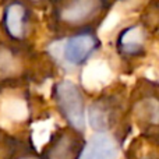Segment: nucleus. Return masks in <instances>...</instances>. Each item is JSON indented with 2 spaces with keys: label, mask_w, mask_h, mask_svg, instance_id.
<instances>
[{
  "label": "nucleus",
  "mask_w": 159,
  "mask_h": 159,
  "mask_svg": "<svg viewBox=\"0 0 159 159\" xmlns=\"http://www.w3.org/2000/svg\"><path fill=\"white\" fill-rule=\"evenodd\" d=\"M106 7V0H66L57 10V21L73 28L91 30L85 27L98 20Z\"/></svg>",
  "instance_id": "f03ea898"
},
{
  "label": "nucleus",
  "mask_w": 159,
  "mask_h": 159,
  "mask_svg": "<svg viewBox=\"0 0 159 159\" xmlns=\"http://www.w3.org/2000/svg\"><path fill=\"white\" fill-rule=\"evenodd\" d=\"M2 24L11 41L21 42L31 24V11L22 0H11L3 10Z\"/></svg>",
  "instance_id": "20e7f679"
},
{
  "label": "nucleus",
  "mask_w": 159,
  "mask_h": 159,
  "mask_svg": "<svg viewBox=\"0 0 159 159\" xmlns=\"http://www.w3.org/2000/svg\"><path fill=\"white\" fill-rule=\"evenodd\" d=\"M77 131L61 133L48 145L43 159H78L84 143L78 140Z\"/></svg>",
  "instance_id": "423d86ee"
},
{
  "label": "nucleus",
  "mask_w": 159,
  "mask_h": 159,
  "mask_svg": "<svg viewBox=\"0 0 159 159\" xmlns=\"http://www.w3.org/2000/svg\"><path fill=\"white\" fill-rule=\"evenodd\" d=\"M119 147L106 131H96L84 143L78 159H117Z\"/></svg>",
  "instance_id": "39448f33"
},
{
  "label": "nucleus",
  "mask_w": 159,
  "mask_h": 159,
  "mask_svg": "<svg viewBox=\"0 0 159 159\" xmlns=\"http://www.w3.org/2000/svg\"><path fill=\"white\" fill-rule=\"evenodd\" d=\"M141 113L144 117L148 119L149 123L158 124L159 123V99L148 98L141 102Z\"/></svg>",
  "instance_id": "1a4fd4ad"
},
{
  "label": "nucleus",
  "mask_w": 159,
  "mask_h": 159,
  "mask_svg": "<svg viewBox=\"0 0 159 159\" xmlns=\"http://www.w3.org/2000/svg\"><path fill=\"white\" fill-rule=\"evenodd\" d=\"M145 34L140 25H131L121 31L117 38V50L124 57H135L144 53Z\"/></svg>",
  "instance_id": "0eeeda50"
},
{
  "label": "nucleus",
  "mask_w": 159,
  "mask_h": 159,
  "mask_svg": "<svg viewBox=\"0 0 159 159\" xmlns=\"http://www.w3.org/2000/svg\"><path fill=\"white\" fill-rule=\"evenodd\" d=\"M99 48V39L92 30L77 31L64 41L61 57L70 66H82Z\"/></svg>",
  "instance_id": "7ed1b4c3"
},
{
  "label": "nucleus",
  "mask_w": 159,
  "mask_h": 159,
  "mask_svg": "<svg viewBox=\"0 0 159 159\" xmlns=\"http://www.w3.org/2000/svg\"><path fill=\"white\" fill-rule=\"evenodd\" d=\"M14 159H43V158H41L39 155L34 154L31 151H27V152H22V154H18Z\"/></svg>",
  "instance_id": "9d476101"
},
{
  "label": "nucleus",
  "mask_w": 159,
  "mask_h": 159,
  "mask_svg": "<svg viewBox=\"0 0 159 159\" xmlns=\"http://www.w3.org/2000/svg\"><path fill=\"white\" fill-rule=\"evenodd\" d=\"M55 101L60 115L74 131L85 129V103L81 91L74 82L60 81L55 87Z\"/></svg>",
  "instance_id": "f257e3e1"
},
{
  "label": "nucleus",
  "mask_w": 159,
  "mask_h": 159,
  "mask_svg": "<svg viewBox=\"0 0 159 159\" xmlns=\"http://www.w3.org/2000/svg\"><path fill=\"white\" fill-rule=\"evenodd\" d=\"M21 70L17 53L6 45H0V82L17 77Z\"/></svg>",
  "instance_id": "6e6552de"
}]
</instances>
